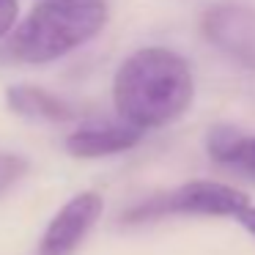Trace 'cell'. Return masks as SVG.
Returning a JSON list of instances; mask_svg holds the SVG:
<instances>
[{"instance_id": "obj_1", "label": "cell", "mask_w": 255, "mask_h": 255, "mask_svg": "<svg viewBox=\"0 0 255 255\" xmlns=\"http://www.w3.org/2000/svg\"><path fill=\"white\" fill-rule=\"evenodd\" d=\"M192 94L195 80L189 63L165 47L132 52L113 80L118 118L140 132L176 121L192 105Z\"/></svg>"}, {"instance_id": "obj_3", "label": "cell", "mask_w": 255, "mask_h": 255, "mask_svg": "<svg viewBox=\"0 0 255 255\" xmlns=\"http://www.w3.org/2000/svg\"><path fill=\"white\" fill-rule=\"evenodd\" d=\"M250 203V198L236 187L217 181H187L181 187L148 198L145 203L129 209L121 217L124 222H154L173 214L189 217H239Z\"/></svg>"}, {"instance_id": "obj_5", "label": "cell", "mask_w": 255, "mask_h": 255, "mask_svg": "<svg viewBox=\"0 0 255 255\" xmlns=\"http://www.w3.org/2000/svg\"><path fill=\"white\" fill-rule=\"evenodd\" d=\"M203 36L242 66L255 69V8L214 6L200 19Z\"/></svg>"}, {"instance_id": "obj_8", "label": "cell", "mask_w": 255, "mask_h": 255, "mask_svg": "<svg viewBox=\"0 0 255 255\" xmlns=\"http://www.w3.org/2000/svg\"><path fill=\"white\" fill-rule=\"evenodd\" d=\"M206 148H209L211 159H217L220 165L255 173V134H242L239 129L231 127H217L211 129Z\"/></svg>"}, {"instance_id": "obj_7", "label": "cell", "mask_w": 255, "mask_h": 255, "mask_svg": "<svg viewBox=\"0 0 255 255\" xmlns=\"http://www.w3.org/2000/svg\"><path fill=\"white\" fill-rule=\"evenodd\" d=\"M6 105L11 113L22 118H36V121H72L74 107L66 99L55 96L52 91L41 88V85H11L6 91Z\"/></svg>"}, {"instance_id": "obj_9", "label": "cell", "mask_w": 255, "mask_h": 255, "mask_svg": "<svg viewBox=\"0 0 255 255\" xmlns=\"http://www.w3.org/2000/svg\"><path fill=\"white\" fill-rule=\"evenodd\" d=\"M30 170V162L22 154L14 151H0V198L6 192H11Z\"/></svg>"}, {"instance_id": "obj_11", "label": "cell", "mask_w": 255, "mask_h": 255, "mask_svg": "<svg viewBox=\"0 0 255 255\" xmlns=\"http://www.w3.org/2000/svg\"><path fill=\"white\" fill-rule=\"evenodd\" d=\"M236 220L242 222V228H244V231H247V233H253V236H255V206H247V209H244L242 214L236 217Z\"/></svg>"}, {"instance_id": "obj_10", "label": "cell", "mask_w": 255, "mask_h": 255, "mask_svg": "<svg viewBox=\"0 0 255 255\" xmlns=\"http://www.w3.org/2000/svg\"><path fill=\"white\" fill-rule=\"evenodd\" d=\"M17 14H19L17 0H0V39H3V36H11Z\"/></svg>"}, {"instance_id": "obj_4", "label": "cell", "mask_w": 255, "mask_h": 255, "mask_svg": "<svg viewBox=\"0 0 255 255\" xmlns=\"http://www.w3.org/2000/svg\"><path fill=\"white\" fill-rule=\"evenodd\" d=\"M102 211H105V198L99 192H80L69 198L44 228L36 255H72L96 225Z\"/></svg>"}, {"instance_id": "obj_2", "label": "cell", "mask_w": 255, "mask_h": 255, "mask_svg": "<svg viewBox=\"0 0 255 255\" xmlns=\"http://www.w3.org/2000/svg\"><path fill=\"white\" fill-rule=\"evenodd\" d=\"M105 22V0H39L11 30L8 52L22 63H50L91 41Z\"/></svg>"}, {"instance_id": "obj_6", "label": "cell", "mask_w": 255, "mask_h": 255, "mask_svg": "<svg viewBox=\"0 0 255 255\" xmlns=\"http://www.w3.org/2000/svg\"><path fill=\"white\" fill-rule=\"evenodd\" d=\"M143 132L129 124H91L66 137V151L77 159H99L129 151L140 143Z\"/></svg>"}]
</instances>
